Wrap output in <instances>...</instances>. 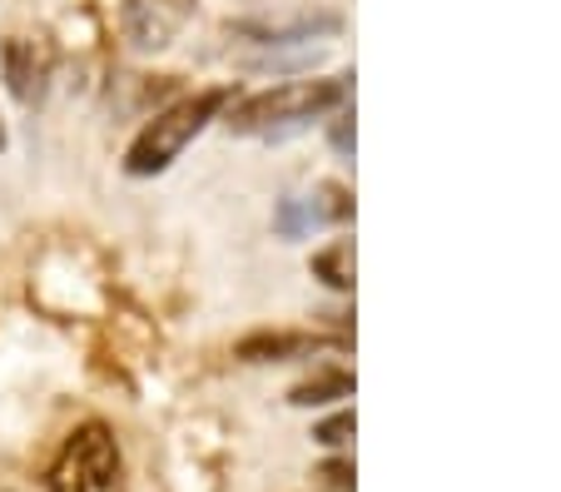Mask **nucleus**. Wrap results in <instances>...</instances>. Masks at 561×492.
I'll list each match as a JSON object with an SVG mask.
<instances>
[{"instance_id": "obj_7", "label": "nucleus", "mask_w": 561, "mask_h": 492, "mask_svg": "<svg viewBox=\"0 0 561 492\" xmlns=\"http://www.w3.org/2000/svg\"><path fill=\"white\" fill-rule=\"evenodd\" d=\"M313 274L329 284V289H353V244L343 239V244L323 249V254L313 259Z\"/></svg>"}, {"instance_id": "obj_9", "label": "nucleus", "mask_w": 561, "mask_h": 492, "mask_svg": "<svg viewBox=\"0 0 561 492\" xmlns=\"http://www.w3.org/2000/svg\"><path fill=\"white\" fill-rule=\"evenodd\" d=\"M333 145H339L343 155L353 150V115H339V119H333Z\"/></svg>"}, {"instance_id": "obj_3", "label": "nucleus", "mask_w": 561, "mask_h": 492, "mask_svg": "<svg viewBox=\"0 0 561 492\" xmlns=\"http://www.w3.org/2000/svg\"><path fill=\"white\" fill-rule=\"evenodd\" d=\"M70 458H75V468L95 482V488H105V482L115 478V443L105 438V428H85V433H80V438L70 443Z\"/></svg>"}, {"instance_id": "obj_11", "label": "nucleus", "mask_w": 561, "mask_h": 492, "mask_svg": "<svg viewBox=\"0 0 561 492\" xmlns=\"http://www.w3.org/2000/svg\"><path fill=\"white\" fill-rule=\"evenodd\" d=\"M0 150H5V125H0Z\"/></svg>"}, {"instance_id": "obj_4", "label": "nucleus", "mask_w": 561, "mask_h": 492, "mask_svg": "<svg viewBox=\"0 0 561 492\" xmlns=\"http://www.w3.org/2000/svg\"><path fill=\"white\" fill-rule=\"evenodd\" d=\"M318 348V339H304V333H254V339L239 343V358L249 364H278V358H294Z\"/></svg>"}, {"instance_id": "obj_5", "label": "nucleus", "mask_w": 561, "mask_h": 492, "mask_svg": "<svg viewBox=\"0 0 561 492\" xmlns=\"http://www.w3.org/2000/svg\"><path fill=\"white\" fill-rule=\"evenodd\" d=\"M0 65H5V85H11V95L31 105L35 90H41V80H35V50L25 41H5L0 45Z\"/></svg>"}, {"instance_id": "obj_8", "label": "nucleus", "mask_w": 561, "mask_h": 492, "mask_svg": "<svg viewBox=\"0 0 561 492\" xmlns=\"http://www.w3.org/2000/svg\"><path fill=\"white\" fill-rule=\"evenodd\" d=\"M313 438L323 443V448H343V443L353 438V413H339V417H329V423H318Z\"/></svg>"}, {"instance_id": "obj_2", "label": "nucleus", "mask_w": 561, "mask_h": 492, "mask_svg": "<svg viewBox=\"0 0 561 492\" xmlns=\"http://www.w3.org/2000/svg\"><path fill=\"white\" fill-rule=\"evenodd\" d=\"M343 100H348V76L343 80H288V85L259 90V95L239 100L224 115V125L233 135H284V129H298L308 119L339 110Z\"/></svg>"}, {"instance_id": "obj_10", "label": "nucleus", "mask_w": 561, "mask_h": 492, "mask_svg": "<svg viewBox=\"0 0 561 492\" xmlns=\"http://www.w3.org/2000/svg\"><path fill=\"white\" fill-rule=\"evenodd\" d=\"M323 478H329L339 492H348V488H353V468H348V462H329V468H323Z\"/></svg>"}, {"instance_id": "obj_1", "label": "nucleus", "mask_w": 561, "mask_h": 492, "mask_svg": "<svg viewBox=\"0 0 561 492\" xmlns=\"http://www.w3.org/2000/svg\"><path fill=\"white\" fill-rule=\"evenodd\" d=\"M229 100H233L229 85H214V90H199V95L180 100V105H170V110H159V115L135 135V145H129L125 174H135V180L164 174L184 150H190L194 139H199L204 129L224 115V105H229Z\"/></svg>"}, {"instance_id": "obj_6", "label": "nucleus", "mask_w": 561, "mask_h": 492, "mask_svg": "<svg viewBox=\"0 0 561 492\" xmlns=\"http://www.w3.org/2000/svg\"><path fill=\"white\" fill-rule=\"evenodd\" d=\"M353 393V378L348 374H318V378H308V384H298L294 388V403L298 408H318V403H333V398H348Z\"/></svg>"}]
</instances>
